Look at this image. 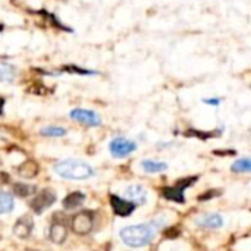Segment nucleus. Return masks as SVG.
Here are the masks:
<instances>
[{"instance_id":"obj_21","label":"nucleus","mask_w":251,"mask_h":251,"mask_svg":"<svg viewBox=\"0 0 251 251\" xmlns=\"http://www.w3.org/2000/svg\"><path fill=\"white\" fill-rule=\"evenodd\" d=\"M3 104H4V100L0 97V115H1V112H3Z\"/></svg>"},{"instance_id":"obj_3","label":"nucleus","mask_w":251,"mask_h":251,"mask_svg":"<svg viewBox=\"0 0 251 251\" xmlns=\"http://www.w3.org/2000/svg\"><path fill=\"white\" fill-rule=\"evenodd\" d=\"M196 181H197L196 176L181 179V181H178L175 185L163 188V190H162V194H163L165 199H168V200H171V201H175V203H185V196H184V193H185V190H187L193 182H196Z\"/></svg>"},{"instance_id":"obj_5","label":"nucleus","mask_w":251,"mask_h":251,"mask_svg":"<svg viewBox=\"0 0 251 251\" xmlns=\"http://www.w3.org/2000/svg\"><path fill=\"white\" fill-rule=\"evenodd\" d=\"M69 118L78 124L87 125V126H100L101 125V118L97 112L90 110V109H82V107H75L69 112Z\"/></svg>"},{"instance_id":"obj_16","label":"nucleus","mask_w":251,"mask_h":251,"mask_svg":"<svg viewBox=\"0 0 251 251\" xmlns=\"http://www.w3.org/2000/svg\"><path fill=\"white\" fill-rule=\"evenodd\" d=\"M232 172L235 174H251V157L238 159L231 166Z\"/></svg>"},{"instance_id":"obj_9","label":"nucleus","mask_w":251,"mask_h":251,"mask_svg":"<svg viewBox=\"0 0 251 251\" xmlns=\"http://www.w3.org/2000/svg\"><path fill=\"white\" fill-rule=\"evenodd\" d=\"M125 196L129 201H132L135 206H143L146 201H147V190L143 187V185H138V184H134V185H129L126 190H125Z\"/></svg>"},{"instance_id":"obj_18","label":"nucleus","mask_w":251,"mask_h":251,"mask_svg":"<svg viewBox=\"0 0 251 251\" xmlns=\"http://www.w3.org/2000/svg\"><path fill=\"white\" fill-rule=\"evenodd\" d=\"M40 134L41 135H44V137H63V135H66V129L65 128H62V126H56V125H50V126H44V128H41V131H40Z\"/></svg>"},{"instance_id":"obj_19","label":"nucleus","mask_w":251,"mask_h":251,"mask_svg":"<svg viewBox=\"0 0 251 251\" xmlns=\"http://www.w3.org/2000/svg\"><path fill=\"white\" fill-rule=\"evenodd\" d=\"M35 188H32L31 185H26V184H15L13 185V191L15 194H18L19 197H26L29 196Z\"/></svg>"},{"instance_id":"obj_7","label":"nucleus","mask_w":251,"mask_h":251,"mask_svg":"<svg viewBox=\"0 0 251 251\" xmlns=\"http://www.w3.org/2000/svg\"><path fill=\"white\" fill-rule=\"evenodd\" d=\"M54 201H56V194H54V191H51V190H49V188H44V190L38 191V193L34 196V199L31 200L29 206H31V209H32L35 213L40 215V213H43L44 210H47Z\"/></svg>"},{"instance_id":"obj_4","label":"nucleus","mask_w":251,"mask_h":251,"mask_svg":"<svg viewBox=\"0 0 251 251\" xmlns=\"http://www.w3.org/2000/svg\"><path fill=\"white\" fill-rule=\"evenodd\" d=\"M137 150V144L125 137H116L109 143V151L115 159H124Z\"/></svg>"},{"instance_id":"obj_14","label":"nucleus","mask_w":251,"mask_h":251,"mask_svg":"<svg viewBox=\"0 0 251 251\" xmlns=\"http://www.w3.org/2000/svg\"><path fill=\"white\" fill-rule=\"evenodd\" d=\"M141 168L144 169V172L147 174H159V172H165L168 169V163L165 162H159V160H143L141 162Z\"/></svg>"},{"instance_id":"obj_10","label":"nucleus","mask_w":251,"mask_h":251,"mask_svg":"<svg viewBox=\"0 0 251 251\" xmlns=\"http://www.w3.org/2000/svg\"><path fill=\"white\" fill-rule=\"evenodd\" d=\"M32 229H34V221L28 215H25L16 221V224L13 226V234L19 238H26L31 235Z\"/></svg>"},{"instance_id":"obj_8","label":"nucleus","mask_w":251,"mask_h":251,"mask_svg":"<svg viewBox=\"0 0 251 251\" xmlns=\"http://www.w3.org/2000/svg\"><path fill=\"white\" fill-rule=\"evenodd\" d=\"M110 206H112L113 212H115L118 216H121V218L129 216V215L135 210V207H137L132 201L124 200V199H121V197H118V196H113V194L110 196Z\"/></svg>"},{"instance_id":"obj_11","label":"nucleus","mask_w":251,"mask_h":251,"mask_svg":"<svg viewBox=\"0 0 251 251\" xmlns=\"http://www.w3.org/2000/svg\"><path fill=\"white\" fill-rule=\"evenodd\" d=\"M196 224L201 228L218 229L224 225V218L221 215H216V213H209V215H203V216L197 218Z\"/></svg>"},{"instance_id":"obj_6","label":"nucleus","mask_w":251,"mask_h":251,"mask_svg":"<svg viewBox=\"0 0 251 251\" xmlns=\"http://www.w3.org/2000/svg\"><path fill=\"white\" fill-rule=\"evenodd\" d=\"M94 225V215L88 210L75 215L71 221V229L78 235H87Z\"/></svg>"},{"instance_id":"obj_1","label":"nucleus","mask_w":251,"mask_h":251,"mask_svg":"<svg viewBox=\"0 0 251 251\" xmlns=\"http://www.w3.org/2000/svg\"><path fill=\"white\" fill-rule=\"evenodd\" d=\"M121 240L124 244L132 249H141L149 246L156 237V228L151 224H138L126 226L121 231Z\"/></svg>"},{"instance_id":"obj_15","label":"nucleus","mask_w":251,"mask_h":251,"mask_svg":"<svg viewBox=\"0 0 251 251\" xmlns=\"http://www.w3.org/2000/svg\"><path fill=\"white\" fill-rule=\"evenodd\" d=\"M16 78V68L10 63L0 62V82H13Z\"/></svg>"},{"instance_id":"obj_17","label":"nucleus","mask_w":251,"mask_h":251,"mask_svg":"<svg viewBox=\"0 0 251 251\" xmlns=\"http://www.w3.org/2000/svg\"><path fill=\"white\" fill-rule=\"evenodd\" d=\"M13 209V197L9 193H0V215L9 213Z\"/></svg>"},{"instance_id":"obj_12","label":"nucleus","mask_w":251,"mask_h":251,"mask_svg":"<svg viewBox=\"0 0 251 251\" xmlns=\"http://www.w3.org/2000/svg\"><path fill=\"white\" fill-rule=\"evenodd\" d=\"M85 201V194L81 193V191H75V193H71L68 194L65 199H63V207L66 210H74L79 206H82Z\"/></svg>"},{"instance_id":"obj_20","label":"nucleus","mask_w":251,"mask_h":251,"mask_svg":"<svg viewBox=\"0 0 251 251\" xmlns=\"http://www.w3.org/2000/svg\"><path fill=\"white\" fill-rule=\"evenodd\" d=\"M204 104H207V106H212V107H218L219 104H221V99L219 97H207V99H203L201 100Z\"/></svg>"},{"instance_id":"obj_13","label":"nucleus","mask_w":251,"mask_h":251,"mask_svg":"<svg viewBox=\"0 0 251 251\" xmlns=\"http://www.w3.org/2000/svg\"><path fill=\"white\" fill-rule=\"evenodd\" d=\"M49 237L53 243L56 244H62L66 237H68V229L66 226L62 224V222H56L50 226V232H49Z\"/></svg>"},{"instance_id":"obj_2","label":"nucleus","mask_w":251,"mask_h":251,"mask_svg":"<svg viewBox=\"0 0 251 251\" xmlns=\"http://www.w3.org/2000/svg\"><path fill=\"white\" fill-rule=\"evenodd\" d=\"M54 172L65 179H72V181H82L88 179L94 175V169L78 159H65L60 160L54 165Z\"/></svg>"}]
</instances>
